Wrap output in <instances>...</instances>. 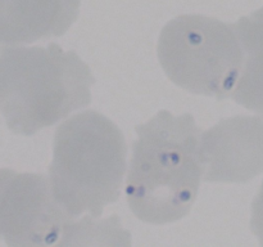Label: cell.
I'll return each instance as SVG.
<instances>
[{"mask_svg":"<svg viewBox=\"0 0 263 247\" xmlns=\"http://www.w3.org/2000/svg\"><path fill=\"white\" fill-rule=\"evenodd\" d=\"M126 197L134 215L149 224L174 223L189 214L197 200L203 166L202 130L190 113L161 111L135 128Z\"/></svg>","mask_w":263,"mask_h":247,"instance_id":"6da1fadb","label":"cell"},{"mask_svg":"<svg viewBox=\"0 0 263 247\" xmlns=\"http://www.w3.org/2000/svg\"><path fill=\"white\" fill-rule=\"evenodd\" d=\"M95 79L74 51L0 43V112L10 131L33 135L91 102Z\"/></svg>","mask_w":263,"mask_h":247,"instance_id":"7a4b0ae2","label":"cell"},{"mask_svg":"<svg viewBox=\"0 0 263 247\" xmlns=\"http://www.w3.org/2000/svg\"><path fill=\"white\" fill-rule=\"evenodd\" d=\"M125 138L97 111L72 116L54 135L49 174L54 197L71 218H99L120 196L126 170Z\"/></svg>","mask_w":263,"mask_h":247,"instance_id":"3957f363","label":"cell"},{"mask_svg":"<svg viewBox=\"0 0 263 247\" xmlns=\"http://www.w3.org/2000/svg\"><path fill=\"white\" fill-rule=\"evenodd\" d=\"M157 51L175 85L217 100L233 94L246 58L234 23L202 14L170 21L159 35Z\"/></svg>","mask_w":263,"mask_h":247,"instance_id":"277c9868","label":"cell"},{"mask_svg":"<svg viewBox=\"0 0 263 247\" xmlns=\"http://www.w3.org/2000/svg\"><path fill=\"white\" fill-rule=\"evenodd\" d=\"M73 220L54 197L50 179L15 171L8 179L0 196V238L8 246L59 244Z\"/></svg>","mask_w":263,"mask_h":247,"instance_id":"5b68a950","label":"cell"},{"mask_svg":"<svg viewBox=\"0 0 263 247\" xmlns=\"http://www.w3.org/2000/svg\"><path fill=\"white\" fill-rule=\"evenodd\" d=\"M199 156L203 179L247 183L263 171V120L235 116L202 133Z\"/></svg>","mask_w":263,"mask_h":247,"instance_id":"8992f818","label":"cell"},{"mask_svg":"<svg viewBox=\"0 0 263 247\" xmlns=\"http://www.w3.org/2000/svg\"><path fill=\"white\" fill-rule=\"evenodd\" d=\"M80 0H0V43L23 45L64 35Z\"/></svg>","mask_w":263,"mask_h":247,"instance_id":"52a82bcc","label":"cell"},{"mask_svg":"<svg viewBox=\"0 0 263 247\" xmlns=\"http://www.w3.org/2000/svg\"><path fill=\"white\" fill-rule=\"evenodd\" d=\"M234 26L246 58L231 97L263 117V22L251 14L241 17Z\"/></svg>","mask_w":263,"mask_h":247,"instance_id":"ba28073f","label":"cell"},{"mask_svg":"<svg viewBox=\"0 0 263 247\" xmlns=\"http://www.w3.org/2000/svg\"><path fill=\"white\" fill-rule=\"evenodd\" d=\"M251 229L254 236L258 238L259 243L263 246V182L258 195L256 196L252 205Z\"/></svg>","mask_w":263,"mask_h":247,"instance_id":"9c48e42d","label":"cell"},{"mask_svg":"<svg viewBox=\"0 0 263 247\" xmlns=\"http://www.w3.org/2000/svg\"><path fill=\"white\" fill-rule=\"evenodd\" d=\"M13 170L9 169H0V196H2L3 189H4L5 184H7L8 179L13 175Z\"/></svg>","mask_w":263,"mask_h":247,"instance_id":"30bf717a","label":"cell"},{"mask_svg":"<svg viewBox=\"0 0 263 247\" xmlns=\"http://www.w3.org/2000/svg\"><path fill=\"white\" fill-rule=\"evenodd\" d=\"M252 14H253L254 17L258 18L259 21H262V22H263V7L259 8V9L256 10V12H254V13H252Z\"/></svg>","mask_w":263,"mask_h":247,"instance_id":"8fae6325","label":"cell"}]
</instances>
